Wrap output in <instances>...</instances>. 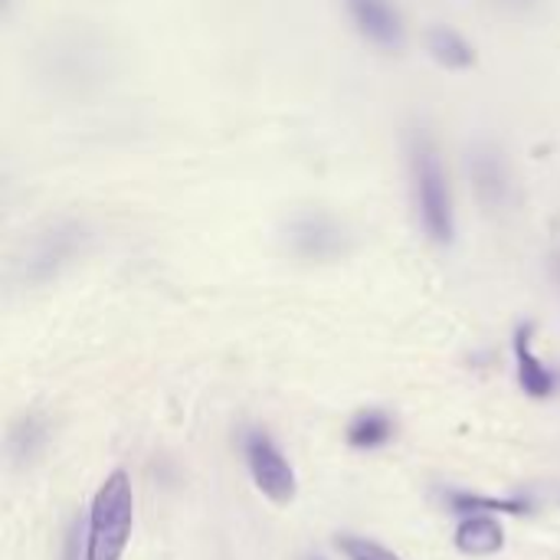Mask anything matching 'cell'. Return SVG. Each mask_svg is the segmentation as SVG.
Segmentation results:
<instances>
[{
	"label": "cell",
	"instance_id": "cell-8",
	"mask_svg": "<svg viewBox=\"0 0 560 560\" xmlns=\"http://www.w3.org/2000/svg\"><path fill=\"white\" fill-rule=\"evenodd\" d=\"M515 364H518V384L528 397L545 400L558 390V374L535 354V325H522L515 331Z\"/></svg>",
	"mask_w": 560,
	"mask_h": 560
},
{
	"label": "cell",
	"instance_id": "cell-15",
	"mask_svg": "<svg viewBox=\"0 0 560 560\" xmlns=\"http://www.w3.org/2000/svg\"><path fill=\"white\" fill-rule=\"evenodd\" d=\"M551 272H555V282L560 285V249L551 256Z\"/></svg>",
	"mask_w": 560,
	"mask_h": 560
},
{
	"label": "cell",
	"instance_id": "cell-5",
	"mask_svg": "<svg viewBox=\"0 0 560 560\" xmlns=\"http://www.w3.org/2000/svg\"><path fill=\"white\" fill-rule=\"evenodd\" d=\"M289 246L302 259L328 262L348 253V230L335 217L322 210H308L289 223Z\"/></svg>",
	"mask_w": 560,
	"mask_h": 560
},
{
	"label": "cell",
	"instance_id": "cell-12",
	"mask_svg": "<svg viewBox=\"0 0 560 560\" xmlns=\"http://www.w3.org/2000/svg\"><path fill=\"white\" fill-rule=\"evenodd\" d=\"M446 505H450V512H459V515H479V512L525 515L532 509L525 499H489V495H476V492H446Z\"/></svg>",
	"mask_w": 560,
	"mask_h": 560
},
{
	"label": "cell",
	"instance_id": "cell-3",
	"mask_svg": "<svg viewBox=\"0 0 560 560\" xmlns=\"http://www.w3.org/2000/svg\"><path fill=\"white\" fill-rule=\"evenodd\" d=\"M466 171H469V180H472V190L479 197V203L486 210H505L512 203V167L502 154L499 144L492 141H476L466 154Z\"/></svg>",
	"mask_w": 560,
	"mask_h": 560
},
{
	"label": "cell",
	"instance_id": "cell-10",
	"mask_svg": "<svg viewBox=\"0 0 560 560\" xmlns=\"http://www.w3.org/2000/svg\"><path fill=\"white\" fill-rule=\"evenodd\" d=\"M505 545V532L489 515H466L456 528V548L469 558H489L499 555Z\"/></svg>",
	"mask_w": 560,
	"mask_h": 560
},
{
	"label": "cell",
	"instance_id": "cell-4",
	"mask_svg": "<svg viewBox=\"0 0 560 560\" xmlns=\"http://www.w3.org/2000/svg\"><path fill=\"white\" fill-rule=\"evenodd\" d=\"M351 26L364 43L384 52H397L407 43V23L394 0H341Z\"/></svg>",
	"mask_w": 560,
	"mask_h": 560
},
{
	"label": "cell",
	"instance_id": "cell-11",
	"mask_svg": "<svg viewBox=\"0 0 560 560\" xmlns=\"http://www.w3.org/2000/svg\"><path fill=\"white\" fill-rule=\"evenodd\" d=\"M394 436V420L384 410H361L348 427V443L358 450H377Z\"/></svg>",
	"mask_w": 560,
	"mask_h": 560
},
{
	"label": "cell",
	"instance_id": "cell-6",
	"mask_svg": "<svg viewBox=\"0 0 560 560\" xmlns=\"http://www.w3.org/2000/svg\"><path fill=\"white\" fill-rule=\"evenodd\" d=\"M246 463H249L253 482L259 486V492L269 502L289 505L295 499V472H292L289 459L279 453V446L266 433H249L246 436Z\"/></svg>",
	"mask_w": 560,
	"mask_h": 560
},
{
	"label": "cell",
	"instance_id": "cell-16",
	"mask_svg": "<svg viewBox=\"0 0 560 560\" xmlns=\"http://www.w3.org/2000/svg\"><path fill=\"white\" fill-rule=\"evenodd\" d=\"M312 560H322V558H312Z\"/></svg>",
	"mask_w": 560,
	"mask_h": 560
},
{
	"label": "cell",
	"instance_id": "cell-14",
	"mask_svg": "<svg viewBox=\"0 0 560 560\" xmlns=\"http://www.w3.org/2000/svg\"><path fill=\"white\" fill-rule=\"evenodd\" d=\"M82 528H79V522H72L69 525V535H66V548H62V560H89L85 558V551H82Z\"/></svg>",
	"mask_w": 560,
	"mask_h": 560
},
{
	"label": "cell",
	"instance_id": "cell-2",
	"mask_svg": "<svg viewBox=\"0 0 560 560\" xmlns=\"http://www.w3.org/2000/svg\"><path fill=\"white\" fill-rule=\"evenodd\" d=\"M135 522V495L131 479L118 469L112 472L92 499L89 512V535H85V558L121 560Z\"/></svg>",
	"mask_w": 560,
	"mask_h": 560
},
{
	"label": "cell",
	"instance_id": "cell-9",
	"mask_svg": "<svg viewBox=\"0 0 560 560\" xmlns=\"http://www.w3.org/2000/svg\"><path fill=\"white\" fill-rule=\"evenodd\" d=\"M427 52L436 66L450 69V72H466L476 66V46L456 26H430Z\"/></svg>",
	"mask_w": 560,
	"mask_h": 560
},
{
	"label": "cell",
	"instance_id": "cell-13",
	"mask_svg": "<svg viewBox=\"0 0 560 560\" xmlns=\"http://www.w3.org/2000/svg\"><path fill=\"white\" fill-rule=\"evenodd\" d=\"M338 551L348 560H400L394 551L368 541V538H354V535H341L338 538Z\"/></svg>",
	"mask_w": 560,
	"mask_h": 560
},
{
	"label": "cell",
	"instance_id": "cell-7",
	"mask_svg": "<svg viewBox=\"0 0 560 560\" xmlns=\"http://www.w3.org/2000/svg\"><path fill=\"white\" fill-rule=\"evenodd\" d=\"M82 240H85V233H82V226L72 223V220L49 226V230H46L43 236H36V243L30 246V256H26L30 276H33V279H49L59 266H66V262L79 253Z\"/></svg>",
	"mask_w": 560,
	"mask_h": 560
},
{
	"label": "cell",
	"instance_id": "cell-1",
	"mask_svg": "<svg viewBox=\"0 0 560 560\" xmlns=\"http://www.w3.org/2000/svg\"><path fill=\"white\" fill-rule=\"evenodd\" d=\"M407 177H410L413 213H417L423 236L436 246H450L456 240L453 187L443 167V154L423 128H417L407 138Z\"/></svg>",
	"mask_w": 560,
	"mask_h": 560
}]
</instances>
